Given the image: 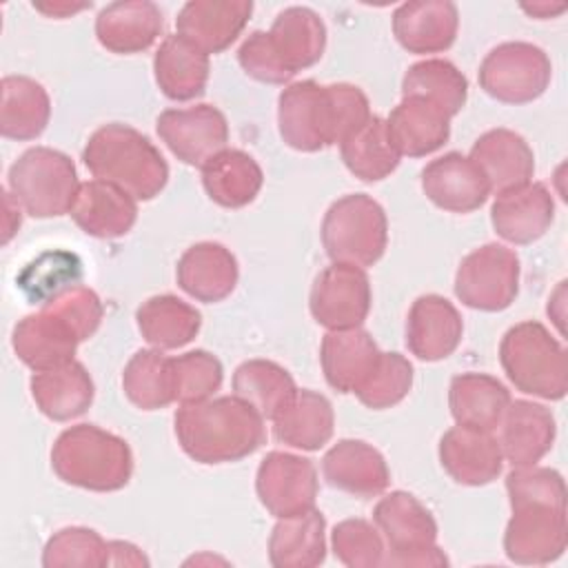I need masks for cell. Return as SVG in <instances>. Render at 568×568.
<instances>
[{"label":"cell","mask_w":568,"mask_h":568,"mask_svg":"<svg viewBox=\"0 0 568 568\" xmlns=\"http://www.w3.org/2000/svg\"><path fill=\"white\" fill-rule=\"evenodd\" d=\"M371 115L366 93L348 82L302 80L288 84L277 98L280 135L291 149L304 153L339 144Z\"/></svg>","instance_id":"1"},{"label":"cell","mask_w":568,"mask_h":568,"mask_svg":"<svg viewBox=\"0 0 568 568\" xmlns=\"http://www.w3.org/2000/svg\"><path fill=\"white\" fill-rule=\"evenodd\" d=\"M173 424L178 444L197 464L240 462L266 439L264 417L235 395L182 404Z\"/></svg>","instance_id":"2"},{"label":"cell","mask_w":568,"mask_h":568,"mask_svg":"<svg viewBox=\"0 0 568 568\" xmlns=\"http://www.w3.org/2000/svg\"><path fill=\"white\" fill-rule=\"evenodd\" d=\"M82 160L95 180L115 184L133 200H153L169 182V164L160 149L129 124L109 122L95 129Z\"/></svg>","instance_id":"3"},{"label":"cell","mask_w":568,"mask_h":568,"mask_svg":"<svg viewBox=\"0 0 568 568\" xmlns=\"http://www.w3.org/2000/svg\"><path fill=\"white\" fill-rule=\"evenodd\" d=\"M51 468L69 486L113 493L129 484L133 453L122 437L95 424H78L58 435L51 448Z\"/></svg>","instance_id":"4"},{"label":"cell","mask_w":568,"mask_h":568,"mask_svg":"<svg viewBox=\"0 0 568 568\" xmlns=\"http://www.w3.org/2000/svg\"><path fill=\"white\" fill-rule=\"evenodd\" d=\"M499 362L510 384L526 395L557 402L568 393L566 348L541 322L510 326L499 342Z\"/></svg>","instance_id":"5"},{"label":"cell","mask_w":568,"mask_h":568,"mask_svg":"<svg viewBox=\"0 0 568 568\" xmlns=\"http://www.w3.org/2000/svg\"><path fill=\"white\" fill-rule=\"evenodd\" d=\"M7 186L31 217H60L71 211L80 182L67 153L51 146H31L11 164Z\"/></svg>","instance_id":"6"},{"label":"cell","mask_w":568,"mask_h":568,"mask_svg":"<svg viewBox=\"0 0 568 568\" xmlns=\"http://www.w3.org/2000/svg\"><path fill=\"white\" fill-rule=\"evenodd\" d=\"M320 235L333 262L364 268L384 255L388 220L377 200L366 193H348L328 206Z\"/></svg>","instance_id":"7"},{"label":"cell","mask_w":568,"mask_h":568,"mask_svg":"<svg viewBox=\"0 0 568 568\" xmlns=\"http://www.w3.org/2000/svg\"><path fill=\"white\" fill-rule=\"evenodd\" d=\"M373 521L388 546L384 566H448L444 550L435 544L437 521L415 495L406 490L384 495L375 504Z\"/></svg>","instance_id":"8"},{"label":"cell","mask_w":568,"mask_h":568,"mask_svg":"<svg viewBox=\"0 0 568 568\" xmlns=\"http://www.w3.org/2000/svg\"><path fill=\"white\" fill-rule=\"evenodd\" d=\"M552 78L548 53L532 42H501L479 64V87L504 104H528L544 95Z\"/></svg>","instance_id":"9"},{"label":"cell","mask_w":568,"mask_h":568,"mask_svg":"<svg viewBox=\"0 0 568 568\" xmlns=\"http://www.w3.org/2000/svg\"><path fill=\"white\" fill-rule=\"evenodd\" d=\"M519 257L513 248L497 242L484 244L459 262L455 295L475 311H504L519 293Z\"/></svg>","instance_id":"10"},{"label":"cell","mask_w":568,"mask_h":568,"mask_svg":"<svg viewBox=\"0 0 568 568\" xmlns=\"http://www.w3.org/2000/svg\"><path fill=\"white\" fill-rule=\"evenodd\" d=\"M513 517L504 532V552L515 564L541 566L559 559L568 541L566 501H510Z\"/></svg>","instance_id":"11"},{"label":"cell","mask_w":568,"mask_h":568,"mask_svg":"<svg viewBox=\"0 0 568 568\" xmlns=\"http://www.w3.org/2000/svg\"><path fill=\"white\" fill-rule=\"evenodd\" d=\"M373 302L371 280L364 268L333 262L315 277L308 295L313 320L328 331L357 328L368 317Z\"/></svg>","instance_id":"12"},{"label":"cell","mask_w":568,"mask_h":568,"mask_svg":"<svg viewBox=\"0 0 568 568\" xmlns=\"http://www.w3.org/2000/svg\"><path fill=\"white\" fill-rule=\"evenodd\" d=\"M317 490V468L306 457L271 450L257 466V499L277 519L295 517L315 508Z\"/></svg>","instance_id":"13"},{"label":"cell","mask_w":568,"mask_h":568,"mask_svg":"<svg viewBox=\"0 0 568 568\" xmlns=\"http://www.w3.org/2000/svg\"><path fill=\"white\" fill-rule=\"evenodd\" d=\"M155 131L180 162L200 169L229 142L226 118L213 104L166 109L158 115Z\"/></svg>","instance_id":"14"},{"label":"cell","mask_w":568,"mask_h":568,"mask_svg":"<svg viewBox=\"0 0 568 568\" xmlns=\"http://www.w3.org/2000/svg\"><path fill=\"white\" fill-rule=\"evenodd\" d=\"M422 191L444 211L473 213L486 204L490 184L468 155L450 151L422 169Z\"/></svg>","instance_id":"15"},{"label":"cell","mask_w":568,"mask_h":568,"mask_svg":"<svg viewBox=\"0 0 568 568\" xmlns=\"http://www.w3.org/2000/svg\"><path fill=\"white\" fill-rule=\"evenodd\" d=\"M555 220L552 193L541 182H526L495 195L490 224L510 244L537 242Z\"/></svg>","instance_id":"16"},{"label":"cell","mask_w":568,"mask_h":568,"mask_svg":"<svg viewBox=\"0 0 568 568\" xmlns=\"http://www.w3.org/2000/svg\"><path fill=\"white\" fill-rule=\"evenodd\" d=\"M459 311L437 293L419 295L406 317V346L422 362H439L453 355L462 342Z\"/></svg>","instance_id":"17"},{"label":"cell","mask_w":568,"mask_h":568,"mask_svg":"<svg viewBox=\"0 0 568 568\" xmlns=\"http://www.w3.org/2000/svg\"><path fill=\"white\" fill-rule=\"evenodd\" d=\"M439 462L453 481L486 486L501 475L504 455L493 433L457 424L439 439Z\"/></svg>","instance_id":"18"},{"label":"cell","mask_w":568,"mask_h":568,"mask_svg":"<svg viewBox=\"0 0 568 568\" xmlns=\"http://www.w3.org/2000/svg\"><path fill=\"white\" fill-rule=\"evenodd\" d=\"M322 475L328 486L368 499L382 495L390 484L384 455L362 439H339L322 457Z\"/></svg>","instance_id":"19"},{"label":"cell","mask_w":568,"mask_h":568,"mask_svg":"<svg viewBox=\"0 0 568 568\" xmlns=\"http://www.w3.org/2000/svg\"><path fill=\"white\" fill-rule=\"evenodd\" d=\"M459 29V11L448 0H413L393 13V36L408 53H442L450 49Z\"/></svg>","instance_id":"20"},{"label":"cell","mask_w":568,"mask_h":568,"mask_svg":"<svg viewBox=\"0 0 568 568\" xmlns=\"http://www.w3.org/2000/svg\"><path fill=\"white\" fill-rule=\"evenodd\" d=\"M251 13V0H191L180 9L175 27L204 53H222L240 38Z\"/></svg>","instance_id":"21"},{"label":"cell","mask_w":568,"mask_h":568,"mask_svg":"<svg viewBox=\"0 0 568 568\" xmlns=\"http://www.w3.org/2000/svg\"><path fill=\"white\" fill-rule=\"evenodd\" d=\"M80 339L71 326L51 308L22 317L11 333V346L18 359L33 373L51 371L73 359Z\"/></svg>","instance_id":"22"},{"label":"cell","mask_w":568,"mask_h":568,"mask_svg":"<svg viewBox=\"0 0 568 568\" xmlns=\"http://www.w3.org/2000/svg\"><path fill=\"white\" fill-rule=\"evenodd\" d=\"M499 448L513 468L532 466L550 453L557 435V424L544 404L528 399H510L499 422Z\"/></svg>","instance_id":"23"},{"label":"cell","mask_w":568,"mask_h":568,"mask_svg":"<svg viewBox=\"0 0 568 568\" xmlns=\"http://www.w3.org/2000/svg\"><path fill=\"white\" fill-rule=\"evenodd\" d=\"M237 260L220 242H197L189 246L175 266L178 286L189 297L204 304L229 297L237 284Z\"/></svg>","instance_id":"24"},{"label":"cell","mask_w":568,"mask_h":568,"mask_svg":"<svg viewBox=\"0 0 568 568\" xmlns=\"http://www.w3.org/2000/svg\"><path fill=\"white\" fill-rule=\"evenodd\" d=\"M164 18L151 0H118L95 18L98 42L118 55L146 51L162 33Z\"/></svg>","instance_id":"25"},{"label":"cell","mask_w":568,"mask_h":568,"mask_svg":"<svg viewBox=\"0 0 568 568\" xmlns=\"http://www.w3.org/2000/svg\"><path fill=\"white\" fill-rule=\"evenodd\" d=\"M386 126L397 153L408 158L430 155L450 138V115L419 95L402 98L386 118Z\"/></svg>","instance_id":"26"},{"label":"cell","mask_w":568,"mask_h":568,"mask_svg":"<svg viewBox=\"0 0 568 568\" xmlns=\"http://www.w3.org/2000/svg\"><path fill=\"white\" fill-rule=\"evenodd\" d=\"M138 200L102 180L82 182L71 206L73 222L91 237L113 240L126 235L138 220Z\"/></svg>","instance_id":"27"},{"label":"cell","mask_w":568,"mask_h":568,"mask_svg":"<svg viewBox=\"0 0 568 568\" xmlns=\"http://www.w3.org/2000/svg\"><path fill=\"white\" fill-rule=\"evenodd\" d=\"M379 355L375 339L362 326L328 331L320 346L322 373L337 393H355L373 373Z\"/></svg>","instance_id":"28"},{"label":"cell","mask_w":568,"mask_h":568,"mask_svg":"<svg viewBox=\"0 0 568 568\" xmlns=\"http://www.w3.org/2000/svg\"><path fill=\"white\" fill-rule=\"evenodd\" d=\"M468 158L481 169L495 193L526 184L535 173V155L528 142L501 126L481 133L470 146Z\"/></svg>","instance_id":"29"},{"label":"cell","mask_w":568,"mask_h":568,"mask_svg":"<svg viewBox=\"0 0 568 568\" xmlns=\"http://www.w3.org/2000/svg\"><path fill=\"white\" fill-rule=\"evenodd\" d=\"M29 388L40 413L53 422H71L84 415L95 395L89 371L75 359L51 371L33 373Z\"/></svg>","instance_id":"30"},{"label":"cell","mask_w":568,"mask_h":568,"mask_svg":"<svg viewBox=\"0 0 568 568\" xmlns=\"http://www.w3.org/2000/svg\"><path fill=\"white\" fill-rule=\"evenodd\" d=\"M209 53L180 33L166 36L153 55L155 82L175 102L200 98L209 82Z\"/></svg>","instance_id":"31"},{"label":"cell","mask_w":568,"mask_h":568,"mask_svg":"<svg viewBox=\"0 0 568 568\" xmlns=\"http://www.w3.org/2000/svg\"><path fill=\"white\" fill-rule=\"evenodd\" d=\"M271 422L277 442L300 450H320L333 437L335 413L322 393L297 388Z\"/></svg>","instance_id":"32"},{"label":"cell","mask_w":568,"mask_h":568,"mask_svg":"<svg viewBox=\"0 0 568 568\" xmlns=\"http://www.w3.org/2000/svg\"><path fill=\"white\" fill-rule=\"evenodd\" d=\"M268 40L280 62L295 75L320 62L326 49V27L308 7H286L268 29Z\"/></svg>","instance_id":"33"},{"label":"cell","mask_w":568,"mask_h":568,"mask_svg":"<svg viewBox=\"0 0 568 568\" xmlns=\"http://www.w3.org/2000/svg\"><path fill=\"white\" fill-rule=\"evenodd\" d=\"M510 404V390L493 375L462 373L450 379L448 406L457 424L493 433Z\"/></svg>","instance_id":"34"},{"label":"cell","mask_w":568,"mask_h":568,"mask_svg":"<svg viewBox=\"0 0 568 568\" xmlns=\"http://www.w3.org/2000/svg\"><path fill=\"white\" fill-rule=\"evenodd\" d=\"M326 559V519L317 508L282 517L268 537V561L275 568H313Z\"/></svg>","instance_id":"35"},{"label":"cell","mask_w":568,"mask_h":568,"mask_svg":"<svg viewBox=\"0 0 568 568\" xmlns=\"http://www.w3.org/2000/svg\"><path fill=\"white\" fill-rule=\"evenodd\" d=\"M264 184V173L253 155L240 149H224L202 166L206 195L224 209L251 204Z\"/></svg>","instance_id":"36"},{"label":"cell","mask_w":568,"mask_h":568,"mask_svg":"<svg viewBox=\"0 0 568 568\" xmlns=\"http://www.w3.org/2000/svg\"><path fill=\"white\" fill-rule=\"evenodd\" d=\"M0 133L27 142L42 135L51 118L47 89L27 75H4L0 82Z\"/></svg>","instance_id":"37"},{"label":"cell","mask_w":568,"mask_h":568,"mask_svg":"<svg viewBox=\"0 0 568 568\" xmlns=\"http://www.w3.org/2000/svg\"><path fill=\"white\" fill-rule=\"evenodd\" d=\"M142 337L158 351L182 348L200 333L202 315L175 295H153L135 311Z\"/></svg>","instance_id":"38"},{"label":"cell","mask_w":568,"mask_h":568,"mask_svg":"<svg viewBox=\"0 0 568 568\" xmlns=\"http://www.w3.org/2000/svg\"><path fill=\"white\" fill-rule=\"evenodd\" d=\"M339 155L346 169L364 182H379L388 178L402 160L390 142L386 120L379 115H371L355 133L342 140Z\"/></svg>","instance_id":"39"},{"label":"cell","mask_w":568,"mask_h":568,"mask_svg":"<svg viewBox=\"0 0 568 568\" xmlns=\"http://www.w3.org/2000/svg\"><path fill=\"white\" fill-rule=\"evenodd\" d=\"M231 384L233 395L253 406L264 419H273L297 390L291 373L271 359L242 362Z\"/></svg>","instance_id":"40"},{"label":"cell","mask_w":568,"mask_h":568,"mask_svg":"<svg viewBox=\"0 0 568 568\" xmlns=\"http://www.w3.org/2000/svg\"><path fill=\"white\" fill-rule=\"evenodd\" d=\"M173 357L158 348L138 351L122 371V388L126 399L142 410H158L175 402Z\"/></svg>","instance_id":"41"},{"label":"cell","mask_w":568,"mask_h":568,"mask_svg":"<svg viewBox=\"0 0 568 568\" xmlns=\"http://www.w3.org/2000/svg\"><path fill=\"white\" fill-rule=\"evenodd\" d=\"M419 95L439 104L450 118L457 115L468 98L466 75L448 60L430 58L408 67L402 78V98Z\"/></svg>","instance_id":"42"},{"label":"cell","mask_w":568,"mask_h":568,"mask_svg":"<svg viewBox=\"0 0 568 568\" xmlns=\"http://www.w3.org/2000/svg\"><path fill=\"white\" fill-rule=\"evenodd\" d=\"M413 386V364L402 353H382L373 373L353 393L366 408L384 410L399 404Z\"/></svg>","instance_id":"43"},{"label":"cell","mask_w":568,"mask_h":568,"mask_svg":"<svg viewBox=\"0 0 568 568\" xmlns=\"http://www.w3.org/2000/svg\"><path fill=\"white\" fill-rule=\"evenodd\" d=\"M171 364L175 402L180 404H197L211 399V395L222 386V362L209 351H189L184 355L173 357Z\"/></svg>","instance_id":"44"},{"label":"cell","mask_w":568,"mask_h":568,"mask_svg":"<svg viewBox=\"0 0 568 568\" xmlns=\"http://www.w3.org/2000/svg\"><path fill=\"white\" fill-rule=\"evenodd\" d=\"M78 280H80V260L73 253L55 251V253H44L31 264H27V268L18 277V284L33 304L36 302L44 304L58 293L78 284Z\"/></svg>","instance_id":"45"},{"label":"cell","mask_w":568,"mask_h":568,"mask_svg":"<svg viewBox=\"0 0 568 568\" xmlns=\"http://www.w3.org/2000/svg\"><path fill=\"white\" fill-rule=\"evenodd\" d=\"M42 566L47 568H98L106 566V541L91 528L69 526L49 537L42 550Z\"/></svg>","instance_id":"46"},{"label":"cell","mask_w":568,"mask_h":568,"mask_svg":"<svg viewBox=\"0 0 568 568\" xmlns=\"http://www.w3.org/2000/svg\"><path fill=\"white\" fill-rule=\"evenodd\" d=\"M331 548L337 561L348 568L384 566V537L375 524L366 519H344L331 532Z\"/></svg>","instance_id":"47"},{"label":"cell","mask_w":568,"mask_h":568,"mask_svg":"<svg viewBox=\"0 0 568 568\" xmlns=\"http://www.w3.org/2000/svg\"><path fill=\"white\" fill-rule=\"evenodd\" d=\"M42 306L58 313L71 326V331L78 335L80 342L89 339L100 328V322L104 315L102 302L95 295V291H91L89 286H82V284L69 286L67 291L58 293Z\"/></svg>","instance_id":"48"},{"label":"cell","mask_w":568,"mask_h":568,"mask_svg":"<svg viewBox=\"0 0 568 568\" xmlns=\"http://www.w3.org/2000/svg\"><path fill=\"white\" fill-rule=\"evenodd\" d=\"M237 62L246 75L266 84H286L293 80V73L280 62L268 31H253L237 49Z\"/></svg>","instance_id":"49"},{"label":"cell","mask_w":568,"mask_h":568,"mask_svg":"<svg viewBox=\"0 0 568 568\" xmlns=\"http://www.w3.org/2000/svg\"><path fill=\"white\" fill-rule=\"evenodd\" d=\"M106 566H149L146 555L131 541H106Z\"/></svg>","instance_id":"50"},{"label":"cell","mask_w":568,"mask_h":568,"mask_svg":"<svg viewBox=\"0 0 568 568\" xmlns=\"http://www.w3.org/2000/svg\"><path fill=\"white\" fill-rule=\"evenodd\" d=\"M4 233H2V244H7L20 229L22 215H20V204L13 200V195L9 191H4Z\"/></svg>","instance_id":"51"},{"label":"cell","mask_w":568,"mask_h":568,"mask_svg":"<svg viewBox=\"0 0 568 568\" xmlns=\"http://www.w3.org/2000/svg\"><path fill=\"white\" fill-rule=\"evenodd\" d=\"M91 2L73 4V2H33V9L49 16V18H69L82 9H89Z\"/></svg>","instance_id":"52"},{"label":"cell","mask_w":568,"mask_h":568,"mask_svg":"<svg viewBox=\"0 0 568 568\" xmlns=\"http://www.w3.org/2000/svg\"><path fill=\"white\" fill-rule=\"evenodd\" d=\"M521 9L532 16V18H539V20H546V18H552V16H559L566 11V4H548V2H535V4H521Z\"/></svg>","instance_id":"53"}]
</instances>
